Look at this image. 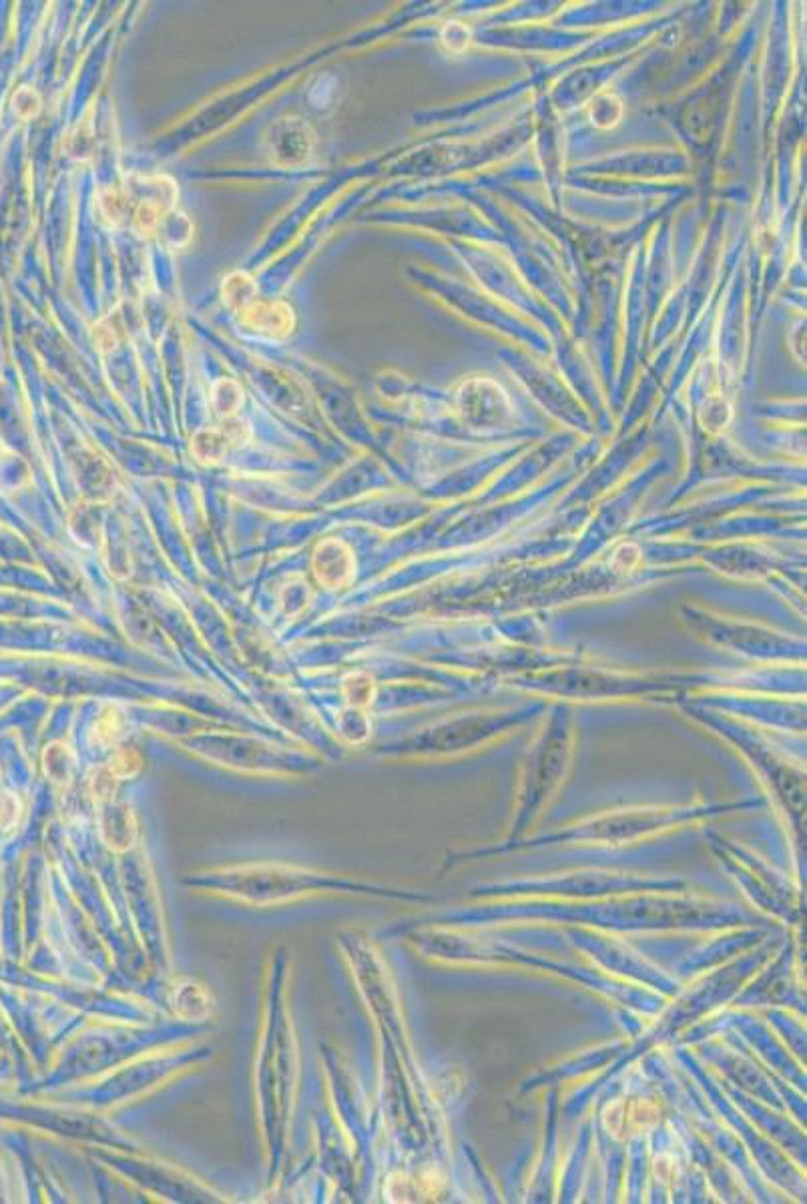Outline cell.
<instances>
[{
	"mask_svg": "<svg viewBox=\"0 0 807 1204\" xmlns=\"http://www.w3.org/2000/svg\"><path fill=\"white\" fill-rule=\"evenodd\" d=\"M316 145L312 125L300 117L278 119L263 133V147L276 165L298 167L310 161Z\"/></svg>",
	"mask_w": 807,
	"mask_h": 1204,
	"instance_id": "1",
	"label": "cell"
},
{
	"mask_svg": "<svg viewBox=\"0 0 807 1204\" xmlns=\"http://www.w3.org/2000/svg\"><path fill=\"white\" fill-rule=\"evenodd\" d=\"M251 440V428L241 418L221 420L217 426H207L191 438V452L203 466L221 464L231 450L241 448Z\"/></svg>",
	"mask_w": 807,
	"mask_h": 1204,
	"instance_id": "2",
	"label": "cell"
},
{
	"mask_svg": "<svg viewBox=\"0 0 807 1204\" xmlns=\"http://www.w3.org/2000/svg\"><path fill=\"white\" fill-rule=\"evenodd\" d=\"M235 316L251 334L269 340H286L296 330L294 308L282 299H261L257 295L249 306Z\"/></svg>",
	"mask_w": 807,
	"mask_h": 1204,
	"instance_id": "3",
	"label": "cell"
},
{
	"mask_svg": "<svg viewBox=\"0 0 807 1204\" xmlns=\"http://www.w3.org/2000/svg\"><path fill=\"white\" fill-rule=\"evenodd\" d=\"M312 568L320 584L328 588H344L354 580L356 558L344 540L326 538L312 554Z\"/></svg>",
	"mask_w": 807,
	"mask_h": 1204,
	"instance_id": "4",
	"label": "cell"
},
{
	"mask_svg": "<svg viewBox=\"0 0 807 1204\" xmlns=\"http://www.w3.org/2000/svg\"><path fill=\"white\" fill-rule=\"evenodd\" d=\"M99 833L103 843L113 851H127L137 843L139 823L135 811L121 801L99 803Z\"/></svg>",
	"mask_w": 807,
	"mask_h": 1204,
	"instance_id": "5",
	"label": "cell"
},
{
	"mask_svg": "<svg viewBox=\"0 0 807 1204\" xmlns=\"http://www.w3.org/2000/svg\"><path fill=\"white\" fill-rule=\"evenodd\" d=\"M125 727H127V719L119 711V707L107 705L93 721L91 741L103 749L119 747L121 739L125 737Z\"/></svg>",
	"mask_w": 807,
	"mask_h": 1204,
	"instance_id": "6",
	"label": "cell"
},
{
	"mask_svg": "<svg viewBox=\"0 0 807 1204\" xmlns=\"http://www.w3.org/2000/svg\"><path fill=\"white\" fill-rule=\"evenodd\" d=\"M43 767L51 783L67 787L75 777V753L67 743H51L43 753Z\"/></svg>",
	"mask_w": 807,
	"mask_h": 1204,
	"instance_id": "7",
	"label": "cell"
},
{
	"mask_svg": "<svg viewBox=\"0 0 807 1204\" xmlns=\"http://www.w3.org/2000/svg\"><path fill=\"white\" fill-rule=\"evenodd\" d=\"M221 293H223L225 306L233 314L241 312L245 306H249L251 301L259 295L255 281L247 273H243V271H235V273L227 275L225 281H223Z\"/></svg>",
	"mask_w": 807,
	"mask_h": 1204,
	"instance_id": "8",
	"label": "cell"
},
{
	"mask_svg": "<svg viewBox=\"0 0 807 1204\" xmlns=\"http://www.w3.org/2000/svg\"><path fill=\"white\" fill-rule=\"evenodd\" d=\"M209 402H211L215 416H219L221 420L237 418V412L243 406V390L235 380L221 378L219 382L213 384Z\"/></svg>",
	"mask_w": 807,
	"mask_h": 1204,
	"instance_id": "9",
	"label": "cell"
},
{
	"mask_svg": "<svg viewBox=\"0 0 807 1204\" xmlns=\"http://www.w3.org/2000/svg\"><path fill=\"white\" fill-rule=\"evenodd\" d=\"M155 235L159 237V241L163 245H167L171 249H179V247H185L191 241V237H193V223H191V219L185 213L173 209L161 221V225H159V229H157Z\"/></svg>",
	"mask_w": 807,
	"mask_h": 1204,
	"instance_id": "10",
	"label": "cell"
},
{
	"mask_svg": "<svg viewBox=\"0 0 807 1204\" xmlns=\"http://www.w3.org/2000/svg\"><path fill=\"white\" fill-rule=\"evenodd\" d=\"M312 600H314V590H312V586H310V584H308V582H306L302 576H296V578H292V580H290V582H288V584L282 588V594H280L282 609H284V613H286L288 617H298V615H302V613H304V611L310 607V602H312Z\"/></svg>",
	"mask_w": 807,
	"mask_h": 1204,
	"instance_id": "11",
	"label": "cell"
},
{
	"mask_svg": "<svg viewBox=\"0 0 807 1204\" xmlns=\"http://www.w3.org/2000/svg\"><path fill=\"white\" fill-rule=\"evenodd\" d=\"M143 763V755L135 747H117L107 767L119 781H127L141 773Z\"/></svg>",
	"mask_w": 807,
	"mask_h": 1204,
	"instance_id": "12",
	"label": "cell"
},
{
	"mask_svg": "<svg viewBox=\"0 0 807 1204\" xmlns=\"http://www.w3.org/2000/svg\"><path fill=\"white\" fill-rule=\"evenodd\" d=\"M342 693L348 701L350 707H366L372 703L374 697V683L370 677L362 675V673H352L344 679L342 683Z\"/></svg>",
	"mask_w": 807,
	"mask_h": 1204,
	"instance_id": "13",
	"label": "cell"
},
{
	"mask_svg": "<svg viewBox=\"0 0 807 1204\" xmlns=\"http://www.w3.org/2000/svg\"><path fill=\"white\" fill-rule=\"evenodd\" d=\"M119 783H121V781H119V779H117V777L111 773V769H109L107 765L95 767V769L91 771V775H89V791H91V797H93L97 803L111 801V799H115V793H117V787H119Z\"/></svg>",
	"mask_w": 807,
	"mask_h": 1204,
	"instance_id": "14",
	"label": "cell"
},
{
	"mask_svg": "<svg viewBox=\"0 0 807 1204\" xmlns=\"http://www.w3.org/2000/svg\"><path fill=\"white\" fill-rule=\"evenodd\" d=\"M623 115V105L615 95H605L593 101L591 117L597 127H613Z\"/></svg>",
	"mask_w": 807,
	"mask_h": 1204,
	"instance_id": "15",
	"label": "cell"
},
{
	"mask_svg": "<svg viewBox=\"0 0 807 1204\" xmlns=\"http://www.w3.org/2000/svg\"><path fill=\"white\" fill-rule=\"evenodd\" d=\"M41 107H43L41 95L33 87H21L13 95V109L25 121L35 119L41 113Z\"/></svg>",
	"mask_w": 807,
	"mask_h": 1204,
	"instance_id": "16",
	"label": "cell"
},
{
	"mask_svg": "<svg viewBox=\"0 0 807 1204\" xmlns=\"http://www.w3.org/2000/svg\"><path fill=\"white\" fill-rule=\"evenodd\" d=\"M21 811V803L17 799V795L0 791V829H9L17 823Z\"/></svg>",
	"mask_w": 807,
	"mask_h": 1204,
	"instance_id": "17",
	"label": "cell"
}]
</instances>
